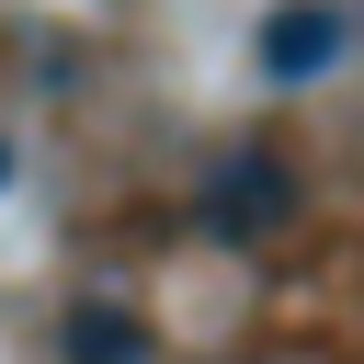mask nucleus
<instances>
[{
	"mask_svg": "<svg viewBox=\"0 0 364 364\" xmlns=\"http://www.w3.org/2000/svg\"><path fill=\"white\" fill-rule=\"evenodd\" d=\"M341 46H353V11H341V0H284V11L262 23V80L296 91V80H318Z\"/></svg>",
	"mask_w": 364,
	"mask_h": 364,
	"instance_id": "obj_2",
	"label": "nucleus"
},
{
	"mask_svg": "<svg viewBox=\"0 0 364 364\" xmlns=\"http://www.w3.org/2000/svg\"><path fill=\"white\" fill-rule=\"evenodd\" d=\"M0 182H11V136H0Z\"/></svg>",
	"mask_w": 364,
	"mask_h": 364,
	"instance_id": "obj_4",
	"label": "nucleus"
},
{
	"mask_svg": "<svg viewBox=\"0 0 364 364\" xmlns=\"http://www.w3.org/2000/svg\"><path fill=\"white\" fill-rule=\"evenodd\" d=\"M57 353H68V364H159V330H148L125 296H80L68 330H57Z\"/></svg>",
	"mask_w": 364,
	"mask_h": 364,
	"instance_id": "obj_3",
	"label": "nucleus"
},
{
	"mask_svg": "<svg viewBox=\"0 0 364 364\" xmlns=\"http://www.w3.org/2000/svg\"><path fill=\"white\" fill-rule=\"evenodd\" d=\"M193 228H205V239H228V250L273 239V228H284V159L228 148V159L205 171V193H193Z\"/></svg>",
	"mask_w": 364,
	"mask_h": 364,
	"instance_id": "obj_1",
	"label": "nucleus"
}]
</instances>
